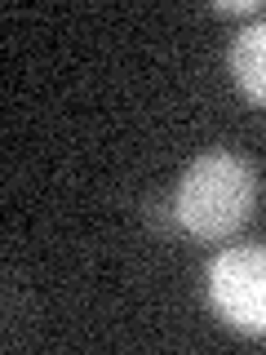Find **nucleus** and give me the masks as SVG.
Masks as SVG:
<instances>
[{
	"label": "nucleus",
	"instance_id": "f257e3e1",
	"mask_svg": "<svg viewBox=\"0 0 266 355\" xmlns=\"http://www.w3.org/2000/svg\"><path fill=\"white\" fill-rule=\"evenodd\" d=\"M258 182L253 169L231 151H204L186 164L173 196V222L200 240H222L253 214Z\"/></svg>",
	"mask_w": 266,
	"mask_h": 355
},
{
	"label": "nucleus",
	"instance_id": "7ed1b4c3",
	"mask_svg": "<svg viewBox=\"0 0 266 355\" xmlns=\"http://www.w3.org/2000/svg\"><path fill=\"white\" fill-rule=\"evenodd\" d=\"M231 76L244 89V98L266 107V18L244 22L231 40Z\"/></svg>",
	"mask_w": 266,
	"mask_h": 355
},
{
	"label": "nucleus",
	"instance_id": "f03ea898",
	"mask_svg": "<svg viewBox=\"0 0 266 355\" xmlns=\"http://www.w3.org/2000/svg\"><path fill=\"white\" fill-rule=\"evenodd\" d=\"M209 302L244 333H266V249L244 244L209 262Z\"/></svg>",
	"mask_w": 266,
	"mask_h": 355
}]
</instances>
